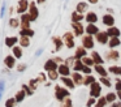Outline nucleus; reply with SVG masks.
<instances>
[{
  "mask_svg": "<svg viewBox=\"0 0 121 107\" xmlns=\"http://www.w3.org/2000/svg\"><path fill=\"white\" fill-rule=\"evenodd\" d=\"M69 95H70L69 90L61 88L60 85H56L55 86V97H56V99H57L59 102H64V101H65V98H68Z\"/></svg>",
  "mask_w": 121,
  "mask_h": 107,
  "instance_id": "nucleus-1",
  "label": "nucleus"
},
{
  "mask_svg": "<svg viewBox=\"0 0 121 107\" xmlns=\"http://www.w3.org/2000/svg\"><path fill=\"white\" fill-rule=\"evenodd\" d=\"M100 94H102V85L99 82H94L90 86V97L92 98H100Z\"/></svg>",
  "mask_w": 121,
  "mask_h": 107,
  "instance_id": "nucleus-2",
  "label": "nucleus"
},
{
  "mask_svg": "<svg viewBox=\"0 0 121 107\" xmlns=\"http://www.w3.org/2000/svg\"><path fill=\"white\" fill-rule=\"evenodd\" d=\"M82 46L86 50L94 48V39H92V35H85L83 38H82Z\"/></svg>",
  "mask_w": 121,
  "mask_h": 107,
  "instance_id": "nucleus-3",
  "label": "nucleus"
},
{
  "mask_svg": "<svg viewBox=\"0 0 121 107\" xmlns=\"http://www.w3.org/2000/svg\"><path fill=\"white\" fill-rule=\"evenodd\" d=\"M96 41L100 44H107L109 42V35L107 34V31H99L96 34Z\"/></svg>",
  "mask_w": 121,
  "mask_h": 107,
  "instance_id": "nucleus-4",
  "label": "nucleus"
},
{
  "mask_svg": "<svg viewBox=\"0 0 121 107\" xmlns=\"http://www.w3.org/2000/svg\"><path fill=\"white\" fill-rule=\"evenodd\" d=\"M63 38H64V42H65V46L68 47V48H73L74 47V41H73L74 37H73V34L68 31V33L64 34Z\"/></svg>",
  "mask_w": 121,
  "mask_h": 107,
  "instance_id": "nucleus-5",
  "label": "nucleus"
},
{
  "mask_svg": "<svg viewBox=\"0 0 121 107\" xmlns=\"http://www.w3.org/2000/svg\"><path fill=\"white\" fill-rule=\"evenodd\" d=\"M57 68H59V65H57V63H56L53 59H50V60H47V61L44 63V70H47V72L57 70Z\"/></svg>",
  "mask_w": 121,
  "mask_h": 107,
  "instance_id": "nucleus-6",
  "label": "nucleus"
},
{
  "mask_svg": "<svg viewBox=\"0 0 121 107\" xmlns=\"http://www.w3.org/2000/svg\"><path fill=\"white\" fill-rule=\"evenodd\" d=\"M72 28H73V31H74V34H76V37L82 35L83 31H85V28L81 22H73L72 23Z\"/></svg>",
  "mask_w": 121,
  "mask_h": 107,
  "instance_id": "nucleus-7",
  "label": "nucleus"
},
{
  "mask_svg": "<svg viewBox=\"0 0 121 107\" xmlns=\"http://www.w3.org/2000/svg\"><path fill=\"white\" fill-rule=\"evenodd\" d=\"M57 72H59V74H61V76L69 77V74H70V67L66 65V64H60L57 68Z\"/></svg>",
  "mask_w": 121,
  "mask_h": 107,
  "instance_id": "nucleus-8",
  "label": "nucleus"
},
{
  "mask_svg": "<svg viewBox=\"0 0 121 107\" xmlns=\"http://www.w3.org/2000/svg\"><path fill=\"white\" fill-rule=\"evenodd\" d=\"M118 57H120V54H118V51H116V50H111V51L105 52V60H107V61L118 60Z\"/></svg>",
  "mask_w": 121,
  "mask_h": 107,
  "instance_id": "nucleus-9",
  "label": "nucleus"
},
{
  "mask_svg": "<svg viewBox=\"0 0 121 107\" xmlns=\"http://www.w3.org/2000/svg\"><path fill=\"white\" fill-rule=\"evenodd\" d=\"M86 54H87V52H86V48H85L83 46H81V47H77V48H76V54H74L73 57H74L76 60H81L82 57L86 56Z\"/></svg>",
  "mask_w": 121,
  "mask_h": 107,
  "instance_id": "nucleus-10",
  "label": "nucleus"
},
{
  "mask_svg": "<svg viewBox=\"0 0 121 107\" xmlns=\"http://www.w3.org/2000/svg\"><path fill=\"white\" fill-rule=\"evenodd\" d=\"M29 3H27V0H20L18 1V7H17V13H21V14H24L25 10L29 8Z\"/></svg>",
  "mask_w": 121,
  "mask_h": 107,
  "instance_id": "nucleus-11",
  "label": "nucleus"
},
{
  "mask_svg": "<svg viewBox=\"0 0 121 107\" xmlns=\"http://www.w3.org/2000/svg\"><path fill=\"white\" fill-rule=\"evenodd\" d=\"M61 82H63L68 89H74V86H76V84H74L73 78H70V77H65V76H61Z\"/></svg>",
  "mask_w": 121,
  "mask_h": 107,
  "instance_id": "nucleus-12",
  "label": "nucleus"
},
{
  "mask_svg": "<svg viewBox=\"0 0 121 107\" xmlns=\"http://www.w3.org/2000/svg\"><path fill=\"white\" fill-rule=\"evenodd\" d=\"M86 33H87V35H96V34L99 33V29H98V26H95L94 23H89V25L86 26Z\"/></svg>",
  "mask_w": 121,
  "mask_h": 107,
  "instance_id": "nucleus-13",
  "label": "nucleus"
},
{
  "mask_svg": "<svg viewBox=\"0 0 121 107\" xmlns=\"http://www.w3.org/2000/svg\"><path fill=\"white\" fill-rule=\"evenodd\" d=\"M29 14L33 17V20H37V17H38V8H37V5H35V3H30V5H29Z\"/></svg>",
  "mask_w": 121,
  "mask_h": 107,
  "instance_id": "nucleus-14",
  "label": "nucleus"
},
{
  "mask_svg": "<svg viewBox=\"0 0 121 107\" xmlns=\"http://www.w3.org/2000/svg\"><path fill=\"white\" fill-rule=\"evenodd\" d=\"M4 64H5L8 68H13L14 64H16V57H14L13 55H8V56H5V59H4Z\"/></svg>",
  "mask_w": 121,
  "mask_h": 107,
  "instance_id": "nucleus-15",
  "label": "nucleus"
},
{
  "mask_svg": "<svg viewBox=\"0 0 121 107\" xmlns=\"http://www.w3.org/2000/svg\"><path fill=\"white\" fill-rule=\"evenodd\" d=\"M72 78H73L74 84H76L77 86L83 84V77H82V74H81L79 72H74L73 74H72Z\"/></svg>",
  "mask_w": 121,
  "mask_h": 107,
  "instance_id": "nucleus-16",
  "label": "nucleus"
},
{
  "mask_svg": "<svg viewBox=\"0 0 121 107\" xmlns=\"http://www.w3.org/2000/svg\"><path fill=\"white\" fill-rule=\"evenodd\" d=\"M91 57H92V60H94V63H95V65H103V63H104V60L102 59V56H100L99 54H98L96 51H92L91 52Z\"/></svg>",
  "mask_w": 121,
  "mask_h": 107,
  "instance_id": "nucleus-17",
  "label": "nucleus"
},
{
  "mask_svg": "<svg viewBox=\"0 0 121 107\" xmlns=\"http://www.w3.org/2000/svg\"><path fill=\"white\" fill-rule=\"evenodd\" d=\"M103 23L107 25V26H109V28H112L113 23H115V18H113V16H111V14L103 16Z\"/></svg>",
  "mask_w": 121,
  "mask_h": 107,
  "instance_id": "nucleus-18",
  "label": "nucleus"
},
{
  "mask_svg": "<svg viewBox=\"0 0 121 107\" xmlns=\"http://www.w3.org/2000/svg\"><path fill=\"white\" fill-rule=\"evenodd\" d=\"M120 43H121L120 38H118V37H116V38H111V39H109V42H108V46H109L111 50H115L116 47L120 46Z\"/></svg>",
  "mask_w": 121,
  "mask_h": 107,
  "instance_id": "nucleus-19",
  "label": "nucleus"
},
{
  "mask_svg": "<svg viewBox=\"0 0 121 107\" xmlns=\"http://www.w3.org/2000/svg\"><path fill=\"white\" fill-rule=\"evenodd\" d=\"M94 69L98 74H100V77H107V69L103 65H94Z\"/></svg>",
  "mask_w": 121,
  "mask_h": 107,
  "instance_id": "nucleus-20",
  "label": "nucleus"
},
{
  "mask_svg": "<svg viewBox=\"0 0 121 107\" xmlns=\"http://www.w3.org/2000/svg\"><path fill=\"white\" fill-rule=\"evenodd\" d=\"M107 34L111 37V38H116V37H120V30H118L117 28H115V26H112V28H109L107 30Z\"/></svg>",
  "mask_w": 121,
  "mask_h": 107,
  "instance_id": "nucleus-21",
  "label": "nucleus"
},
{
  "mask_svg": "<svg viewBox=\"0 0 121 107\" xmlns=\"http://www.w3.org/2000/svg\"><path fill=\"white\" fill-rule=\"evenodd\" d=\"M17 42H18V38H17V37H7L5 38V44L8 47H12V48L14 47V44H16Z\"/></svg>",
  "mask_w": 121,
  "mask_h": 107,
  "instance_id": "nucleus-22",
  "label": "nucleus"
},
{
  "mask_svg": "<svg viewBox=\"0 0 121 107\" xmlns=\"http://www.w3.org/2000/svg\"><path fill=\"white\" fill-rule=\"evenodd\" d=\"M94 82H96V80H95L94 76L87 74L86 77H83V85H86V86H91Z\"/></svg>",
  "mask_w": 121,
  "mask_h": 107,
  "instance_id": "nucleus-23",
  "label": "nucleus"
},
{
  "mask_svg": "<svg viewBox=\"0 0 121 107\" xmlns=\"http://www.w3.org/2000/svg\"><path fill=\"white\" fill-rule=\"evenodd\" d=\"M86 21L89 23H95L98 21V16L95 14L94 12H90V13H87V14H86Z\"/></svg>",
  "mask_w": 121,
  "mask_h": 107,
  "instance_id": "nucleus-24",
  "label": "nucleus"
},
{
  "mask_svg": "<svg viewBox=\"0 0 121 107\" xmlns=\"http://www.w3.org/2000/svg\"><path fill=\"white\" fill-rule=\"evenodd\" d=\"M104 97H105V99H107V102H108V103H111V104L115 103L116 99H117V94H116V93H107Z\"/></svg>",
  "mask_w": 121,
  "mask_h": 107,
  "instance_id": "nucleus-25",
  "label": "nucleus"
},
{
  "mask_svg": "<svg viewBox=\"0 0 121 107\" xmlns=\"http://www.w3.org/2000/svg\"><path fill=\"white\" fill-rule=\"evenodd\" d=\"M83 67H85V64L82 63V60H74V64H73L74 72H79V70H82Z\"/></svg>",
  "mask_w": 121,
  "mask_h": 107,
  "instance_id": "nucleus-26",
  "label": "nucleus"
},
{
  "mask_svg": "<svg viewBox=\"0 0 121 107\" xmlns=\"http://www.w3.org/2000/svg\"><path fill=\"white\" fill-rule=\"evenodd\" d=\"M20 35L21 37H33L34 35V30H31V29H21L20 30Z\"/></svg>",
  "mask_w": 121,
  "mask_h": 107,
  "instance_id": "nucleus-27",
  "label": "nucleus"
},
{
  "mask_svg": "<svg viewBox=\"0 0 121 107\" xmlns=\"http://www.w3.org/2000/svg\"><path fill=\"white\" fill-rule=\"evenodd\" d=\"M20 42V46L21 47H29L30 46V38L29 37H21V38L18 39Z\"/></svg>",
  "mask_w": 121,
  "mask_h": 107,
  "instance_id": "nucleus-28",
  "label": "nucleus"
},
{
  "mask_svg": "<svg viewBox=\"0 0 121 107\" xmlns=\"http://www.w3.org/2000/svg\"><path fill=\"white\" fill-rule=\"evenodd\" d=\"M12 50H13V56L16 57V59H20V57H22V47L14 46Z\"/></svg>",
  "mask_w": 121,
  "mask_h": 107,
  "instance_id": "nucleus-29",
  "label": "nucleus"
},
{
  "mask_svg": "<svg viewBox=\"0 0 121 107\" xmlns=\"http://www.w3.org/2000/svg\"><path fill=\"white\" fill-rule=\"evenodd\" d=\"M107 99H105V97H100V98H98L96 101V104H95V107H105L107 106Z\"/></svg>",
  "mask_w": 121,
  "mask_h": 107,
  "instance_id": "nucleus-30",
  "label": "nucleus"
},
{
  "mask_svg": "<svg viewBox=\"0 0 121 107\" xmlns=\"http://www.w3.org/2000/svg\"><path fill=\"white\" fill-rule=\"evenodd\" d=\"M81 20H83V16H82L81 13H78V12L72 13V21H73V22H79Z\"/></svg>",
  "mask_w": 121,
  "mask_h": 107,
  "instance_id": "nucleus-31",
  "label": "nucleus"
},
{
  "mask_svg": "<svg viewBox=\"0 0 121 107\" xmlns=\"http://www.w3.org/2000/svg\"><path fill=\"white\" fill-rule=\"evenodd\" d=\"M108 70H109L111 73H113V74L121 76V67H118V65H112V67H109Z\"/></svg>",
  "mask_w": 121,
  "mask_h": 107,
  "instance_id": "nucleus-32",
  "label": "nucleus"
},
{
  "mask_svg": "<svg viewBox=\"0 0 121 107\" xmlns=\"http://www.w3.org/2000/svg\"><path fill=\"white\" fill-rule=\"evenodd\" d=\"M52 41H53V43H55V46H56V51L61 50V47H63V41H61L59 37H53Z\"/></svg>",
  "mask_w": 121,
  "mask_h": 107,
  "instance_id": "nucleus-33",
  "label": "nucleus"
},
{
  "mask_svg": "<svg viewBox=\"0 0 121 107\" xmlns=\"http://www.w3.org/2000/svg\"><path fill=\"white\" fill-rule=\"evenodd\" d=\"M25 95H26V93H25L24 90H20V91H17V94H16V97H14V99H16V102H22L24 101V98H25Z\"/></svg>",
  "mask_w": 121,
  "mask_h": 107,
  "instance_id": "nucleus-34",
  "label": "nucleus"
},
{
  "mask_svg": "<svg viewBox=\"0 0 121 107\" xmlns=\"http://www.w3.org/2000/svg\"><path fill=\"white\" fill-rule=\"evenodd\" d=\"M82 63H83L85 65H87V67H91V65H95V63H94V60H92V57H87V56H85V57H82Z\"/></svg>",
  "mask_w": 121,
  "mask_h": 107,
  "instance_id": "nucleus-35",
  "label": "nucleus"
},
{
  "mask_svg": "<svg viewBox=\"0 0 121 107\" xmlns=\"http://www.w3.org/2000/svg\"><path fill=\"white\" fill-rule=\"evenodd\" d=\"M48 78H50L51 81H55L59 78V72L57 70H51V72H48Z\"/></svg>",
  "mask_w": 121,
  "mask_h": 107,
  "instance_id": "nucleus-36",
  "label": "nucleus"
},
{
  "mask_svg": "<svg viewBox=\"0 0 121 107\" xmlns=\"http://www.w3.org/2000/svg\"><path fill=\"white\" fill-rule=\"evenodd\" d=\"M21 25V23H20V21H18V18H11V20H9V26H11V28H18V26Z\"/></svg>",
  "mask_w": 121,
  "mask_h": 107,
  "instance_id": "nucleus-37",
  "label": "nucleus"
},
{
  "mask_svg": "<svg viewBox=\"0 0 121 107\" xmlns=\"http://www.w3.org/2000/svg\"><path fill=\"white\" fill-rule=\"evenodd\" d=\"M86 9H87V4H86V3H78V5H77V12L82 13V12H85Z\"/></svg>",
  "mask_w": 121,
  "mask_h": 107,
  "instance_id": "nucleus-38",
  "label": "nucleus"
},
{
  "mask_svg": "<svg viewBox=\"0 0 121 107\" xmlns=\"http://www.w3.org/2000/svg\"><path fill=\"white\" fill-rule=\"evenodd\" d=\"M22 90L26 93V95H33V93H34V90L29 85H22Z\"/></svg>",
  "mask_w": 121,
  "mask_h": 107,
  "instance_id": "nucleus-39",
  "label": "nucleus"
},
{
  "mask_svg": "<svg viewBox=\"0 0 121 107\" xmlns=\"http://www.w3.org/2000/svg\"><path fill=\"white\" fill-rule=\"evenodd\" d=\"M99 80H100V82H102L104 86H107V88H111V81H109V78H108V77H100Z\"/></svg>",
  "mask_w": 121,
  "mask_h": 107,
  "instance_id": "nucleus-40",
  "label": "nucleus"
},
{
  "mask_svg": "<svg viewBox=\"0 0 121 107\" xmlns=\"http://www.w3.org/2000/svg\"><path fill=\"white\" fill-rule=\"evenodd\" d=\"M96 101H98L96 98H92V97H90L89 101L86 102V107H92V106H95V104H96Z\"/></svg>",
  "mask_w": 121,
  "mask_h": 107,
  "instance_id": "nucleus-41",
  "label": "nucleus"
},
{
  "mask_svg": "<svg viewBox=\"0 0 121 107\" xmlns=\"http://www.w3.org/2000/svg\"><path fill=\"white\" fill-rule=\"evenodd\" d=\"M14 104H16V99L14 98H9L5 101V107H14Z\"/></svg>",
  "mask_w": 121,
  "mask_h": 107,
  "instance_id": "nucleus-42",
  "label": "nucleus"
},
{
  "mask_svg": "<svg viewBox=\"0 0 121 107\" xmlns=\"http://www.w3.org/2000/svg\"><path fill=\"white\" fill-rule=\"evenodd\" d=\"M63 107H73V102H72V99L69 98H65V101L63 102Z\"/></svg>",
  "mask_w": 121,
  "mask_h": 107,
  "instance_id": "nucleus-43",
  "label": "nucleus"
},
{
  "mask_svg": "<svg viewBox=\"0 0 121 107\" xmlns=\"http://www.w3.org/2000/svg\"><path fill=\"white\" fill-rule=\"evenodd\" d=\"M38 82H39V81H38V78H34V80H31V81L29 82V86L33 89V90H35V89H37V85H38Z\"/></svg>",
  "mask_w": 121,
  "mask_h": 107,
  "instance_id": "nucleus-44",
  "label": "nucleus"
},
{
  "mask_svg": "<svg viewBox=\"0 0 121 107\" xmlns=\"http://www.w3.org/2000/svg\"><path fill=\"white\" fill-rule=\"evenodd\" d=\"M4 86H5V82L3 80H0V99H1V95L4 93Z\"/></svg>",
  "mask_w": 121,
  "mask_h": 107,
  "instance_id": "nucleus-45",
  "label": "nucleus"
},
{
  "mask_svg": "<svg viewBox=\"0 0 121 107\" xmlns=\"http://www.w3.org/2000/svg\"><path fill=\"white\" fill-rule=\"evenodd\" d=\"M115 86H116V90H117V91H121V80H120V78H116Z\"/></svg>",
  "mask_w": 121,
  "mask_h": 107,
  "instance_id": "nucleus-46",
  "label": "nucleus"
},
{
  "mask_svg": "<svg viewBox=\"0 0 121 107\" xmlns=\"http://www.w3.org/2000/svg\"><path fill=\"white\" fill-rule=\"evenodd\" d=\"M82 72H83L85 73V74H91V68H90V67H87V65H85V67H83V69H82Z\"/></svg>",
  "mask_w": 121,
  "mask_h": 107,
  "instance_id": "nucleus-47",
  "label": "nucleus"
},
{
  "mask_svg": "<svg viewBox=\"0 0 121 107\" xmlns=\"http://www.w3.org/2000/svg\"><path fill=\"white\" fill-rule=\"evenodd\" d=\"M25 69H26V65H25V64H20L18 68H17V70H18V72H24Z\"/></svg>",
  "mask_w": 121,
  "mask_h": 107,
  "instance_id": "nucleus-48",
  "label": "nucleus"
},
{
  "mask_svg": "<svg viewBox=\"0 0 121 107\" xmlns=\"http://www.w3.org/2000/svg\"><path fill=\"white\" fill-rule=\"evenodd\" d=\"M38 81H39V82H43V81H46V76L43 74V73H40V74L38 76Z\"/></svg>",
  "mask_w": 121,
  "mask_h": 107,
  "instance_id": "nucleus-49",
  "label": "nucleus"
},
{
  "mask_svg": "<svg viewBox=\"0 0 121 107\" xmlns=\"http://www.w3.org/2000/svg\"><path fill=\"white\" fill-rule=\"evenodd\" d=\"M111 107H121V101H118V102H115V103H112V104H111Z\"/></svg>",
  "mask_w": 121,
  "mask_h": 107,
  "instance_id": "nucleus-50",
  "label": "nucleus"
},
{
  "mask_svg": "<svg viewBox=\"0 0 121 107\" xmlns=\"http://www.w3.org/2000/svg\"><path fill=\"white\" fill-rule=\"evenodd\" d=\"M4 13H5V4H3V7H1V12H0V16L3 17Z\"/></svg>",
  "mask_w": 121,
  "mask_h": 107,
  "instance_id": "nucleus-51",
  "label": "nucleus"
},
{
  "mask_svg": "<svg viewBox=\"0 0 121 107\" xmlns=\"http://www.w3.org/2000/svg\"><path fill=\"white\" fill-rule=\"evenodd\" d=\"M53 60H55L56 63H61V61H63V59H61V57H55Z\"/></svg>",
  "mask_w": 121,
  "mask_h": 107,
  "instance_id": "nucleus-52",
  "label": "nucleus"
},
{
  "mask_svg": "<svg viewBox=\"0 0 121 107\" xmlns=\"http://www.w3.org/2000/svg\"><path fill=\"white\" fill-rule=\"evenodd\" d=\"M116 94H117V98H118V99H120V101H121V91H117V93H116Z\"/></svg>",
  "mask_w": 121,
  "mask_h": 107,
  "instance_id": "nucleus-53",
  "label": "nucleus"
},
{
  "mask_svg": "<svg viewBox=\"0 0 121 107\" xmlns=\"http://www.w3.org/2000/svg\"><path fill=\"white\" fill-rule=\"evenodd\" d=\"M89 1L91 3V4H96V3H98V0H89Z\"/></svg>",
  "mask_w": 121,
  "mask_h": 107,
  "instance_id": "nucleus-54",
  "label": "nucleus"
},
{
  "mask_svg": "<svg viewBox=\"0 0 121 107\" xmlns=\"http://www.w3.org/2000/svg\"><path fill=\"white\" fill-rule=\"evenodd\" d=\"M42 51H43V50H38V51H37V56H38V55L42 54Z\"/></svg>",
  "mask_w": 121,
  "mask_h": 107,
  "instance_id": "nucleus-55",
  "label": "nucleus"
},
{
  "mask_svg": "<svg viewBox=\"0 0 121 107\" xmlns=\"http://www.w3.org/2000/svg\"><path fill=\"white\" fill-rule=\"evenodd\" d=\"M37 1H38V3H44L46 0H37Z\"/></svg>",
  "mask_w": 121,
  "mask_h": 107,
  "instance_id": "nucleus-56",
  "label": "nucleus"
}]
</instances>
